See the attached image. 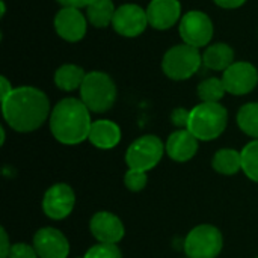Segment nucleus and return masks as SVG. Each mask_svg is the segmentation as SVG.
<instances>
[{"label": "nucleus", "mask_w": 258, "mask_h": 258, "mask_svg": "<svg viewBox=\"0 0 258 258\" xmlns=\"http://www.w3.org/2000/svg\"><path fill=\"white\" fill-rule=\"evenodd\" d=\"M2 110L11 128L29 133L45 122L50 112V101L42 91L32 86H20L2 100Z\"/></svg>", "instance_id": "nucleus-1"}, {"label": "nucleus", "mask_w": 258, "mask_h": 258, "mask_svg": "<svg viewBox=\"0 0 258 258\" xmlns=\"http://www.w3.org/2000/svg\"><path fill=\"white\" fill-rule=\"evenodd\" d=\"M91 110L82 100L63 98L50 115V130L56 141L65 145H76L89 138Z\"/></svg>", "instance_id": "nucleus-2"}, {"label": "nucleus", "mask_w": 258, "mask_h": 258, "mask_svg": "<svg viewBox=\"0 0 258 258\" xmlns=\"http://www.w3.org/2000/svg\"><path fill=\"white\" fill-rule=\"evenodd\" d=\"M228 122V112L219 103H201L190 110L187 130L198 141H213L219 138Z\"/></svg>", "instance_id": "nucleus-3"}, {"label": "nucleus", "mask_w": 258, "mask_h": 258, "mask_svg": "<svg viewBox=\"0 0 258 258\" xmlns=\"http://www.w3.org/2000/svg\"><path fill=\"white\" fill-rule=\"evenodd\" d=\"M80 98L85 106L95 113L112 109L116 100V86L112 77L103 71L86 73L80 86Z\"/></svg>", "instance_id": "nucleus-4"}, {"label": "nucleus", "mask_w": 258, "mask_h": 258, "mask_svg": "<svg viewBox=\"0 0 258 258\" xmlns=\"http://www.w3.org/2000/svg\"><path fill=\"white\" fill-rule=\"evenodd\" d=\"M201 63L203 54L200 53V48L180 44L171 47L165 53L162 70L172 80H187L200 70Z\"/></svg>", "instance_id": "nucleus-5"}, {"label": "nucleus", "mask_w": 258, "mask_h": 258, "mask_svg": "<svg viewBox=\"0 0 258 258\" xmlns=\"http://www.w3.org/2000/svg\"><path fill=\"white\" fill-rule=\"evenodd\" d=\"M165 151L166 150L157 136L145 135V136L138 138L128 147L125 153V162L130 169L147 172L160 162Z\"/></svg>", "instance_id": "nucleus-6"}, {"label": "nucleus", "mask_w": 258, "mask_h": 258, "mask_svg": "<svg viewBox=\"0 0 258 258\" xmlns=\"http://www.w3.org/2000/svg\"><path fill=\"white\" fill-rule=\"evenodd\" d=\"M222 245V234L216 227L198 225L186 236L184 251L189 258H216Z\"/></svg>", "instance_id": "nucleus-7"}, {"label": "nucleus", "mask_w": 258, "mask_h": 258, "mask_svg": "<svg viewBox=\"0 0 258 258\" xmlns=\"http://www.w3.org/2000/svg\"><path fill=\"white\" fill-rule=\"evenodd\" d=\"M180 36L184 44L192 47H206L213 38V23L210 17L201 11H189L181 17Z\"/></svg>", "instance_id": "nucleus-8"}, {"label": "nucleus", "mask_w": 258, "mask_h": 258, "mask_svg": "<svg viewBox=\"0 0 258 258\" xmlns=\"http://www.w3.org/2000/svg\"><path fill=\"white\" fill-rule=\"evenodd\" d=\"M222 82L227 92L233 95L249 94L258 83L257 68L249 62H234L224 71Z\"/></svg>", "instance_id": "nucleus-9"}, {"label": "nucleus", "mask_w": 258, "mask_h": 258, "mask_svg": "<svg viewBox=\"0 0 258 258\" xmlns=\"http://www.w3.org/2000/svg\"><path fill=\"white\" fill-rule=\"evenodd\" d=\"M112 26L115 32L122 36H127V38L139 36L148 26L147 11H144L139 5L125 3L116 8Z\"/></svg>", "instance_id": "nucleus-10"}, {"label": "nucleus", "mask_w": 258, "mask_h": 258, "mask_svg": "<svg viewBox=\"0 0 258 258\" xmlns=\"http://www.w3.org/2000/svg\"><path fill=\"white\" fill-rule=\"evenodd\" d=\"M74 204V190L65 183H57L45 192L42 200V210L50 219L59 221L67 218L73 212Z\"/></svg>", "instance_id": "nucleus-11"}, {"label": "nucleus", "mask_w": 258, "mask_h": 258, "mask_svg": "<svg viewBox=\"0 0 258 258\" xmlns=\"http://www.w3.org/2000/svg\"><path fill=\"white\" fill-rule=\"evenodd\" d=\"M33 248L39 258H67L70 252L67 237L51 227L36 231L33 236Z\"/></svg>", "instance_id": "nucleus-12"}, {"label": "nucleus", "mask_w": 258, "mask_h": 258, "mask_svg": "<svg viewBox=\"0 0 258 258\" xmlns=\"http://www.w3.org/2000/svg\"><path fill=\"white\" fill-rule=\"evenodd\" d=\"M54 29L62 39L77 42L86 35L88 18L76 8H62L54 17Z\"/></svg>", "instance_id": "nucleus-13"}, {"label": "nucleus", "mask_w": 258, "mask_h": 258, "mask_svg": "<svg viewBox=\"0 0 258 258\" xmlns=\"http://www.w3.org/2000/svg\"><path fill=\"white\" fill-rule=\"evenodd\" d=\"M92 236L100 243H118L124 237V225L118 216L109 212H98L89 222Z\"/></svg>", "instance_id": "nucleus-14"}, {"label": "nucleus", "mask_w": 258, "mask_h": 258, "mask_svg": "<svg viewBox=\"0 0 258 258\" xmlns=\"http://www.w3.org/2000/svg\"><path fill=\"white\" fill-rule=\"evenodd\" d=\"M148 24L157 30H166L178 23L181 5L178 0H151L147 8Z\"/></svg>", "instance_id": "nucleus-15"}, {"label": "nucleus", "mask_w": 258, "mask_h": 258, "mask_svg": "<svg viewBox=\"0 0 258 258\" xmlns=\"http://www.w3.org/2000/svg\"><path fill=\"white\" fill-rule=\"evenodd\" d=\"M165 150L172 160L187 162L198 151V139L187 128H181L168 138Z\"/></svg>", "instance_id": "nucleus-16"}, {"label": "nucleus", "mask_w": 258, "mask_h": 258, "mask_svg": "<svg viewBox=\"0 0 258 258\" xmlns=\"http://www.w3.org/2000/svg\"><path fill=\"white\" fill-rule=\"evenodd\" d=\"M92 145L101 150H110L121 141V128L118 124L109 119H98L92 122L89 138Z\"/></svg>", "instance_id": "nucleus-17"}, {"label": "nucleus", "mask_w": 258, "mask_h": 258, "mask_svg": "<svg viewBox=\"0 0 258 258\" xmlns=\"http://www.w3.org/2000/svg\"><path fill=\"white\" fill-rule=\"evenodd\" d=\"M234 63V50L224 42L209 45L203 53V65L213 71H225Z\"/></svg>", "instance_id": "nucleus-18"}, {"label": "nucleus", "mask_w": 258, "mask_h": 258, "mask_svg": "<svg viewBox=\"0 0 258 258\" xmlns=\"http://www.w3.org/2000/svg\"><path fill=\"white\" fill-rule=\"evenodd\" d=\"M86 73L83 71L82 67L74 65V63H65L59 67L54 73V83L59 89L62 91H74L80 89L83 80H85Z\"/></svg>", "instance_id": "nucleus-19"}, {"label": "nucleus", "mask_w": 258, "mask_h": 258, "mask_svg": "<svg viewBox=\"0 0 258 258\" xmlns=\"http://www.w3.org/2000/svg\"><path fill=\"white\" fill-rule=\"evenodd\" d=\"M115 11L112 0H92L86 8V18L94 27H107L113 21Z\"/></svg>", "instance_id": "nucleus-20"}, {"label": "nucleus", "mask_w": 258, "mask_h": 258, "mask_svg": "<svg viewBox=\"0 0 258 258\" xmlns=\"http://www.w3.org/2000/svg\"><path fill=\"white\" fill-rule=\"evenodd\" d=\"M212 165H213V169L218 171L219 174L234 175L242 169V153L231 150V148L219 150L213 156Z\"/></svg>", "instance_id": "nucleus-21"}, {"label": "nucleus", "mask_w": 258, "mask_h": 258, "mask_svg": "<svg viewBox=\"0 0 258 258\" xmlns=\"http://www.w3.org/2000/svg\"><path fill=\"white\" fill-rule=\"evenodd\" d=\"M237 124L243 133L258 139V103H246L239 109Z\"/></svg>", "instance_id": "nucleus-22"}, {"label": "nucleus", "mask_w": 258, "mask_h": 258, "mask_svg": "<svg viewBox=\"0 0 258 258\" xmlns=\"http://www.w3.org/2000/svg\"><path fill=\"white\" fill-rule=\"evenodd\" d=\"M225 92L227 89L224 86V82L222 79L218 77L206 79L198 85V97L201 98L203 103H219V100H222Z\"/></svg>", "instance_id": "nucleus-23"}, {"label": "nucleus", "mask_w": 258, "mask_h": 258, "mask_svg": "<svg viewBox=\"0 0 258 258\" xmlns=\"http://www.w3.org/2000/svg\"><path fill=\"white\" fill-rule=\"evenodd\" d=\"M242 169L248 178L258 183V139L242 150Z\"/></svg>", "instance_id": "nucleus-24"}, {"label": "nucleus", "mask_w": 258, "mask_h": 258, "mask_svg": "<svg viewBox=\"0 0 258 258\" xmlns=\"http://www.w3.org/2000/svg\"><path fill=\"white\" fill-rule=\"evenodd\" d=\"M85 258H122V254L115 243H98L86 252Z\"/></svg>", "instance_id": "nucleus-25"}, {"label": "nucleus", "mask_w": 258, "mask_h": 258, "mask_svg": "<svg viewBox=\"0 0 258 258\" xmlns=\"http://www.w3.org/2000/svg\"><path fill=\"white\" fill-rule=\"evenodd\" d=\"M147 174L144 171H138V169H128L125 177H124V183L127 186L128 190L132 192H139L147 186Z\"/></svg>", "instance_id": "nucleus-26"}, {"label": "nucleus", "mask_w": 258, "mask_h": 258, "mask_svg": "<svg viewBox=\"0 0 258 258\" xmlns=\"http://www.w3.org/2000/svg\"><path fill=\"white\" fill-rule=\"evenodd\" d=\"M38 254L33 246L26 243H15L11 248L9 257L8 258H36Z\"/></svg>", "instance_id": "nucleus-27"}, {"label": "nucleus", "mask_w": 258, "mask_h": 258, "mask_svg": "<svg viewBox=\"0 0 258 258\" xmlns=\"http://www.w3.org/2000/svg\"><path fill=\"white\" fill-rule=\"evenodd\" d=\"M189 119H190V110H186L184 107H177L171 113V121L175 127L187 128L189 127Z\"/></svg>", "instance_id": "nucleus-28"}, {"label": "nucleus", "mask_w": 258, "mask_h": 258, "mask_svg": "<svg viewBox=\"0 0 258 258\" xmlns=\"http://www.w3.org/2000/svg\"><path fill=\"white\" fill-rule=\"evenodd\" d=\"M0 239H2V245H0V258H8L9 252H11V245H9V239L8 234L5 231V228L0 230Z\"/></svg>", "instance_id": "nucleus-29"}, {"label": "nucleus", "mask_w": 258, "mask_h": 258, "mask_svg": "<svg viewBox=\"0 0 258 258\" xmlns=\"http://www.w3.org/2000/svg\"><path fill=\"white\" fill-rule=\"evenodd\" d=\"M56 2L60 3L63 8H76V9H80V8H88V5L92 0H56Z\"/></svg>", "instance_id": "nucleus-30"}, {"label": "nucleus", "mask_w": 258, "mask_h": 258, "mask_svg": "<svg viewBox=\"0 0 258 258\" xmlns=\"http://www.w3.org/2000/svg\"><path fill=\"white\" fill-rule=\"evenodd\" d=\"M213 2L224 9H236L240 8L246 0H213Z\"/></svg>", "instance_id": "nucleus-31"}, {"label": "nucleus", "mask_w": 258, "mask_h": 258, "mask_svg": "<svg viewBox=\"0 0 258 258\" xmlns=\"http://www.w3.org/2000/svg\"><path fill=\"white\" fill-rule=\"evenodd\" d=\"M0 86H2V100H5L14 89L6 77H0Z\"/></svg>", "instance_id": "nucleus-32"}, {"label": "nucleus", "mask_w": 258, "mask_h": 258, "mask_svg": "<svg viewBox=\"0 0 258 258\" xmlns=\"http://www.w3.org/2000/svg\"><path fill=\"white\" fill-rule=\"evenodd\" d=\"M0 136H2V138H0V144L3 145V144H5V136H6V135H5V128H3V127L0 128Z\"/></svg>", "instance_id": "nucleus-33"}, {"label": "nucleus", "mask_w": 258, "mask_h": 258, "mask_svg": "<svg viewBox=\"0 0 258 258\" xmlns=\"http://www.w3.org/2000/svg\"><path fill=\"white\" fill-rule=\"evenodd\" d=\"M0 6H2V11H0V17H3V15H5V11H6V8H5V2H2V3H0Z\"/></svg>", "instance_id": "nucleus-34"}]
</instances>
